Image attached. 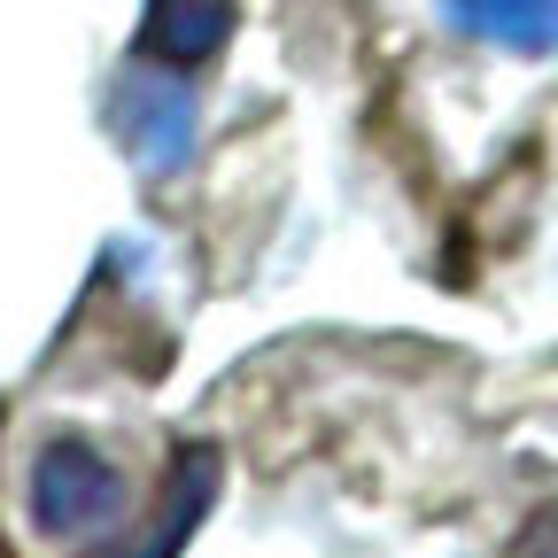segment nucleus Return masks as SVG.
Instances as JSON below:
<instances>
[{
  "label": "nucleus",
  "mask_w": 558,
  "mask_h": 558,
  "mask_svg": "<svg viewBox=\"0 0 558 558\" xmlns=\"http://www.w3.org/2000/svg\"><path fill=\"white\" fill-rule=\"evenodd\" d=\"M109 132H117V148L132 156V171H148V179H179L186 163H194V132H202V117H194V94H186V78H171V70H156V62H132V70H117L109 78Z\"/></svg>",
  "instance_id": "f257e3e1"
},
{
  "label": "nucleus",
  "mask_w": 558,
  "mask_h": 558,
  "mask_svg": "<svg viewBox=\"0 0 558 558\" xmlns=\"http://www.w3.org/2000/svg\"><path fill=\"white\" fill-rule=\"evenodd\" d=\"M117 520H124V473L94 442L54 435L32 458V527L54 535V543H86V535H101Z\"/></svg>",
  "instance_id": "f03ea898"
},
{
  "label": "nucleus",
  "mask_w": 558,
  "mask_h": 558,
  "mask_svg": "<svg viewBox=\"0 0 558 558\" xmlns=\"http://www.w3.org/2000/svg\"><path fill=\"white\" fill-rule=\"evenodd\" d=\"M209 497H218V450H209V442H186V450H179V465H171V481H163V512L140 527L132 543L101 550V558H179V550H186V535L202 527Z\"/></svg>",
  "instance_id": "7ed1b4c3"
},
{
  "label": "nucleus",
  "mask_w": 558,
  "mask_h": 558,
  "mask_svg": "<svg viewBox=\"0 0 558 558\" xmlns=\"http://www.w3.org/2000/svg\"><path fill=\"white\" fill-rule=\"evenodd\" d=\"M233 32V0H148V16H140V54L148 62H209Z\"/></svg>",
  "instance_id": "20e7f679"
},
{
  "label": "nucleus",
  "mask_w": 558,
  "mask_h": 558,
  "mask_svg": "<svg viewBox=\"0 0 558 558\" xmlns=\"http://www.w3.org/2000/svg\"><path fill=\"white\" fill-rule=\"evenodd\" d=\"M450 24L505 54H558V0H450Z\"/></svg>",
  "instance_id": "39448f33"
}]
</instances>
